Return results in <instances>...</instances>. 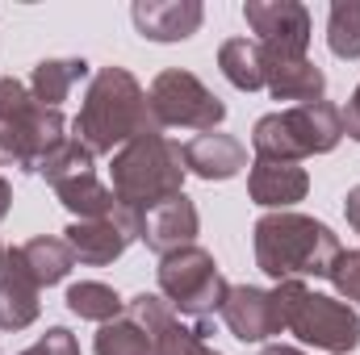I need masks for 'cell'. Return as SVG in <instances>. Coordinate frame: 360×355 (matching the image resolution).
<instances>
[{"label":"cell","mask_w":360,"mask_h":355,"mask_svg":"<svg viewBox=\"0 0 360 355\" xmlns=\"http://www.w3.org/2000/svg\"><path fill=\"white\" fill-rule=\"evenodd\" d=\"M218 67L239 92L264 88V51L256 38H231L218 46Z\"/></svg>","instance_id":"cell-21"},{"label":"cell","mask_w":360,"mask_h":355,"mask_svg":"<svg viewBox=\"0 0 360 355\" xmlns=\"http://www.w3.org/2000/svg\"><path fill=\"white\" fill-rule=\"evenodd\" d=\"M172 318H176V309L164 297L139 293L126 301V309L113 322H105L96 330L92 347H96V355H155V339Z\"/></svg>","instance_id":"cell-9"},{"label":"cell","mask_w":360,"mask_h":355,"mask_svg":"<svg viewBox=\"0 0 360 355\" xmlns=\"http://www.w3.org/2000/svg\"><path fill=\"white\" fill-rule=\"evenodd\" d=\"M344 213H348V226L360 234V184L348 192V201H344Z\"/></svg>","instance_id":"cell-30"},{"label":"cell","mask_w":360,"mask_h":355,"mask_svg":"<svg viewBox=\"0 0 360 355\" xmlns=\"http://www.w3.org/2000/svg\"><path fill=\"white\" fill-rule=\"evenodd\" d=\"M109 176H113V196L126 209L147 213L184 192V176H188L184 147L172 142L168 134H143L113 155Z\"/></svg>","instance_id":"cell-3"},{"label":"cell","mask_w":360,"mask_h":355,"mask_svg":"<svg viewBox=\"0 0 360 355\" xmlns=\"http://www.w3.org/2000/svg\"><path fill=\"white\" fill-rule=\"evenodd\" d=\"M340 138H344V117L331 100L264 113L252 130L256 159H276V163H302L306 155H327L340 147Z\"/></svg>","instance_id":"cell-5"},{"label":"cell","mask_w":360,"mask_h":355,"mask_svg":"<svg viewBox=\"0 0 360 355\" xmlns=\"http://www.w3.org/2000/svg\"><path fill=\"white\" fill-rule=\"evenodd\" d=\"M340 117H344V134L360 142V84L352 92V100H348V109H340Z\"/></svg>","instance_id":"cell-29"},{"label":"cell","mask_w":360,"mask_h":355,"mask_svg":"<svg viewBox=\"0 0 360 355\" xmlns=\"http://www.w3.org/2000/svg\"><path fill=\"white\" fill-rule=\"evenodd\" d=\"M243 17L264 51V59H306L310 8L297 0H248Z\"/></svg>","instance_id":"cell-10"},{"label":"cell","mask_w":360,"mask_h":355,"mask_svg":"<svg viewBox=\"0 0 360 355\" xmlns=\"http://www.w3.org/2000/svg\"><path fill=\"white\" fill-rule=\"evenodd\" d=\"M21 355H80V343H76V335L68 326H51L30 351H21Z\"/></svg>","instance_id":"cell-28"},{"label":"cell","mask_w":360,"mask_h":355,"mask_svg":"<svg viewBox=\"0 0 360 355\" xmlns=\"http://www.w3.org/2000/svg\"><path fill=\"white\" fill-rule=\"evenodd\" d=\"M218 314H222L226 330H231L239 343H269L272 335L285 330V326H281L276 297H272L269 288H256V284H231Z\"/></svg>","instance_id":"cell-12"},{"label":"cell","mask_w":360,"mask_h":355,"mask_svg":"<svg viewBox=\"0 0 360 355\" xmlns=\"http://www.w3.org/2000/svg\"><path fill=\"white\" fill-rule=\"evenodd\" d=\"M134 239H143V213L126 209L122 201H117V213L96 217V222H72L63 230V243L72 247V255L89 267L113 264Z\"/></svg>","instance_id":"cell-11"},{"label":"cell","mask_w":360,"mask_h":355,"mask_svg":"<svg viewBox=\"0 0 360 355\" xmlns=\"http://www.w3.org/2000/svg\"><path fill=\"white\" fill-rule=\"evenodd\" d=\"M310 176L302 163H276V159H256L248 172V196L264 209H289L297 201H306Z\"/></svg>","instance_id":"cell-15"},{"label":"cell","mask_w":360,"mask_h":355,"mask_svg":"<svg viewBox=\"0 0 360 355\" xmlns=\"http://www.w3.org/2000/svg\"><path fill=\"white\" fill-rule=\"evenodd\" d=\"M38 293H42L38 284H30L25 276L4 267L0 272V330H25L42 309Z\"/></svg>","instance_id":"cell-22"},{"label":"cell","mask_w":360,"mask_h":355,"mask_svg":"<svg viewBox=\"0 0 360 355\" xmlns=\"http://www.w3.org/2000/svg\"><path fill=\"white\" fill-rule=\"evenodd\" d=\"M84 172H92V151L76 138V134H68V138L42 159V168H38V176L46 180L51 188L63 184V180H72V176H84Z\"/></svg>","instance_id":"cell-25"},{"label":"cell","mask_w":360,"mask_h":355,"mask_svg":"<svg viewBox=\"0 0 360 355\" xmlns=\"http://www.w3.org/2000/svg\"><path fill=\"white\" fill-rule=\"evenodd\" d=\"M197 230H201V217H197V205H193L184 192L143 213V243H147L160 260L172 255V251H180V247H193Z\"/></svg>","instance_id":"cell-13"},{"label":"cell","mask_w":360,"mask_h":355,"mask_svg":"<svg viewBox=\"0 0 360 355\" xmlns=\"http://www.w3.org/2000/svg\"><path fill=\"white\" fill-rule=\"evenodd\" d=\"M160 297L176 309L180 318H193V322H210L222 301H226V276L218 272L214 255L205 247H180L172 255L160 260Z\"/></svg>","instance_id":"cell-7"},{"label":"cell","mask_w":360,"mask_h":355,"mask_svg":"<svg viewBox=\"0 0 360 355\" xmlns=\"http://www.w3.org/2000/svg\"><path fill=\"white\" fill-rule=\"evenodd\" d=\"M55 196L76 213V222H96V217L117 213L113 188H105L96 180V172H84V176H72V180H63V184H55Z\"/></svg>","instance_id":"cell-20"},{"label":"cell","mask_w":360,"mask_h":355,"mask_svg":"<svg viewBox=\"0 0 360 355\" xmlns=\"http://www.w3.org/2000/svg\"><path fill=\"white\" fill-rule=\"evenodd\" d=\"M327 280L335 284L340 297H348V301L360 305V251H340V260L331 264V276Z\"/></svg>","instance_id":"cell-27"},{"label":"cell","mask_w":360,"mask_h":355,"mask_svg":"<svg viewBox=\"0 0 360 355\" xmlns=\"http://www.w3.org/2000/svg\"><path fill=\"white\" fill-rule=\"evenodd\" d=\"M147 96H151V109H155V117H160L164 130H168V126H180V130H201V134H210V130H218L222 117H226V105L205 88L193 72H180V67L160 72Z\"/></svg>","instance_id":"cell-8"},{"label":"cell","mask_w":360,"mask_h":355,"mask_svg":"<svg viewBox=\"0 0 360 355\" xmlns=\"http://www.w3.org/2000/svg\"><path fill=\"white\" fill-rule=\"evenodd\" d=\"M68 309L76 318H89V322H101L105 326V322H113L126 309V301L109 284H101V280H80V284L68 288Z\"/></svg>","instance_id":"cell-23"},{"label":"cell","mask_w":360,"mask_h":355,"mask_svg":"<svg viewBox=\"0 0 360 355\" xmlns=\"http://www.w3.org/2000/svg\"><path fill=\"white\" fill-rule=\"evenodd\" d=\"M184 168L201 180H231L248 168V147L235 134H197L193 142H184Z\"/></svg>","instance_id":"cell-17"},{"label":"cell","mask_w":360,"mask_h":355,"mask_svg":"<svg viewBox=\"0 0 360 355\" xmlns=\"http://www.w3.org/2000/svg\"><path fill=\"white\" fill-rule=\"evenodd\" d=\"M260 355H302L297 347H281V343H272V347H264Z\"/></svg>","instance_id":"cell-32"},{"label":"cell","mask_w":360,"mask_h":355,"mask_svg":"<svg viewBox=\"0 0 360 355\" xmlns=\"http://www.w3.org/2000/svg\"><path fill=\"white\" fill-rule=\"evenodd\" d=\"M134 29L151 42H184L201 29L205 8L197 0H134Z\"/></svg>","instance_id":"cell-14"},{"label":"cell","mask_w":360,"mask_h":355,"mask_svg":"<svg viewBox=\"0 0 360 355\" xmlns=\"http://www.w3.org/2000/svg\"><path fill=\"white\" fill-rule=\"evenodd\" d=\"M8 209H13V184L0 176V222L8 217Z\"/></svg>","instance_id":"cell-31"},{"label":"cell","mask_w":360,"mask_h":355,"mask_svg":"<svg viewBox=\"0 0 360 355\" xmlns=\"http://www.w3.org/2000/svg\"><path fill=\"white\" fill-rule=\"evenodd\" d=\"M205 335H210V322H193V326H184L180 322V314L160 330V339H155V355H222L214 351L210 343H205Z\"/></svg>","instance_id":"cell-26"},{"label":"cell","mask_w":360,"mask_h":355,"mask_svg":"<svg viewBox=\"0 0 360 355\" xmlns=\"http://www.w3.org/2000/svg\"><path fill=\"white\" fill-rule=\"evenodd\" d=\"M4 260H8V251H4V247H0V272H4Z\"/></svg>","instance_id":"cell-33"},{"label":"cell","mask_w":360,"mask_h":355,"mask_svg":"<svg viewBox=\"0 0 360 355\" xmlns=\"http://www.w3.org/2000/svg\"><path fill=\"white\" fill-rule=\"evenodd\" d=\"M72 264H76L72 247H68L63 239H46V234H42V239H30V243H21V247H13L8 260H4L8 272L25 276V280L38 284V288H51V284L68 280Z\"/></svg>","instance_id":"cell-16"},{"label":"cell","mask_w":360,"mask_h":355,"mask_svg":"<svg viewBox=\"0 0 360 355\" xmlns=\"http://www.w3.org/2000/svg\"><path fill=\"white\" fill-rule=\"evenodd\" d=\"M264 88H269L276 100L310 105V100H323L327 76H323L310 59H264Z\"/></svg>","instance_id":"cell-18"},{"label":"cell","mask_w":360,"mask_h":355,"mask_svg":"<svg viewBox=\"0 0 360 355\" xmlns=\"http://www.w3.org/2000/svg\"><path fill=\"white\" fill-rule=\"evenodd\" d=\"M272 297L281 309V326L289 335H297L302 343L331 355H348L360 347V318L352 305L323 297V293H310L302 280H281L272 288Z\"/></svg>","instance_id":"cell-6"},{"label":"cell","mask_w":360,"mask_h":355,"mask_svg":"<svg viewBox=\"0 0 360 355\" xmlns=\"http://www.w3.org/2000/svg\"><path fill=\"white\" fill-rule=\"evenodd\" d=\"M327 46L335 59H360V0H335L331 4Z\"/></svg>","instance_id":"cell-24"},{"label":"cell","mask_w":360,"mask_h":355,"mask_svg":"<svg viewBox=\"0 0 360 355\" xmlns=\"http://www.w3.org/2000/svg\"><path fill=\"white\" fill-rule=\"evenodd\" d=\"M80 80H89V63L84 59H42L34 67V76H30V92H34L38 105L59 109Z\"/></svg>","instance_id":"cell-19"},{"label":"cell","mask_w":360,"mask_h":355,"mask_svg":"<svg viewBox=\"0 0 360 355\" xmlns=\"http://www.w3.org/2000/svg\"><path fill=\"white\" fill-rule=\"evenodd\" d=\"M72 130L92 155H117L126 142H134L143 134H164V126L151 109V96L126 67H101L92 76Z\"/></svg>","instance_id":"cell-1"},{"label":"cell","mask_w":360,"mask_h":355,"mask_svg":"<svg viewBox=\"0 0 360 355\" xmlns=\"http://www.w3.org/2000/svg\"><path fill=\"white\" fill-rule=\"evenodd\" d=\"M68 121L59 109H46L34 100L30 84L4 76L0 80V163L38 172L42 159L68 138Z\"/></svg>","instance_id":"cell-4"},{"label":"cell","mask_w":360,"mask_h":355,"mask_svg":"<svg viewBox=\"0 0 360 355\" xmlns=\"http://www.w3.org/2000/svg\"><path fill=\"white\" fill-rule=\"evenodd\" d=\"M256 243V267L281 280H306V276H331V264L340 260V234L306 213H264L252 230Z\"/></svg>","instance_id":"cell-2"}]
</instances>
